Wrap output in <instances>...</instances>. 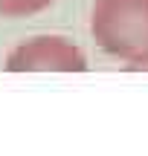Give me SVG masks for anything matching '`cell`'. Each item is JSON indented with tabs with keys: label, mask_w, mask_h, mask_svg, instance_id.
<instances>
[{
	"label": "cell",
	"mask_w": 148,
	"mask_h": 156,
	"mask_svg": "<svg viewBox=\"0 0 148 156\" xmlns=\"http://www.w3.org/2000/svg\"><path fill=\"white\" fill-rule=\"evenodd\" d=\"M90 32L108 55L142 61L148 58V0H96Z\"/></svg>",
	"instance_id": "obj_1"
},
{
	"label": "cell",
	"mask_w": 148,
	"mask_h": 156,
	"mask_svg": "<svg viewBox=\"0 0 148 156\" xmlns=\"http://www.w3.org/2000/svg\"><path fill=\"white\" fill-rule=\"evenodd\" d=\"M9 73H84L87 58L67 38L44 35L15 46L6 58Z\"/></svg>",
	"instance_id": "obj_2"
},
{
	"label": "cell",
	"mask_w": 148,
	"mask_h": 156,
	"mask_svg": "<svg viewBox=\"0 0 148 156\" xmlns=\"http://www.w3.org/2000/svg\"><path fill=\"white\" fill-rule=\"evenodd\" d=\"M55 0H0V15L3 17H29L35 12H44Z\"/></svg>",
	"instance_id": "obj_3"
},
{
	"label": "cell",
	"mask_w": 148,
	"mask_h": 156,
	"mask_svg": "<svg viewBox=\"0 0 148 156\" xmlns=\"http://www.w3.org/2000/svg\"><path fill=\"white\" fill-rule=\"evenodd\" d=\"M128 69H148V58H142V61H131Z\"/></svg>",
	"instance_id": "obj_4"
}]
</instances>
